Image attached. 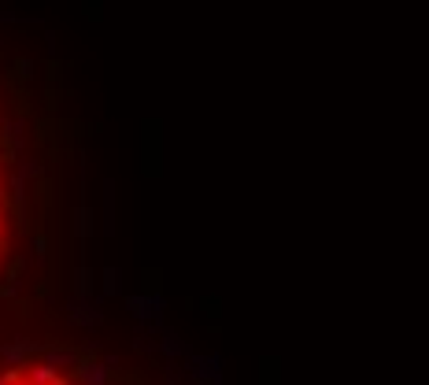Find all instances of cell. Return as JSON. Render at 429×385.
I'll list each match as a JSON object with an SVG mask.
<instances>
[{"instance_id": "1", "label": "cell", "mask_w": 429, "mask_h": 385, "mask_svg": "<svg viewBox=\"0 0 429 385\" xmlns=\"http://www.w3.org/2000/svg\"><path fill=\"white\" fill-rule=\"evenodd\" d=\"M71 378L78 385H111V367L104 360H81Z\"/></svg>"}, {"instance_id": "2", "label": "cell", "mask_w": 429, "mask_h": 385, "mask_svg": "<svg viewBox=\"0 0 429 385\" xmlns=\"http://www.w3.org/2000/svg\"><path fill=\"white\" fill-rule=\"evenodd\" d=\"M45 363L48 367H56V371H78V363H81V352H71V348H45Z\"/></svg>"}, {"instance_id": "3", "label": "cell", "mask_w": 429, "mask_h": 385, "mask_svg": "<svg viewBox=\"0 0 429 385\" xmlns=\"http://www.w3.org/2000/svg\"><path fill=\"white\" fill-rule=\"evenodd\" d=\"M56 378H59V371H56V367H48L45 360L26 367V385H52Z\"/></svg>"}, {"instance_id": "4", "label": "cell", "mask_w": 429, "mask_h": 385, "mask_svg": "<svg viewBox=\"0 0 429 385\" xmlns=\"http://www.w3.org/2000/svg\"><path fill=\"white\" fill-rule=\"evenodd\" d=\"M130 308H134L141 318H156L159 308H163V300L159 297H130Z\"/></svg>"}, {"instance_id": "5", "label": "cell", "mask_w": 429, "mask_h": 385, "mask_svg": "<svg viewBox=\"0 0 429 385\" xmlns=\"http://www.w3.org/2000/svg\"><path fill=\"white\" fill-rule=\"evenodd\" d=\"M115 289H119V270H115V267H108V270H104V293L111 297Z\"/></svg>"}, {"instance_id": "6", "label": "cell", "mask_w": 429, "mask_h": 385, "mask_svg": "<svg viewBox=\"0 0 429 385\" xmlns=\"http://www.w3.org/2000/svg\"><path fill=\"white\" fill-rule=\"evenodd\" d=\"M163 352H171V356H174V352H181L178 337H163Z\"/></svg>"}, {"instance_id": "7", "label": "cell", "mask_w": 429, "mask_h": 385, "mask_svg": "<svg viewBox=\"0 0 429 385\" xmlns=\"http://www.w3.org/2000/svg\"><path fill=\"white\" fill-rule=\"evenodd\" d=\"M0 234H4V219H0Z\"/></svg>"}, {"instance_id": "8", "label": "cell", "mask_w": 429, "mask_h": 385, "mask_svg": "<svg viewBox=\"0 0 429 385\" xmlns=\"http://www.w3.org/2000/svg\"><path fill=\"white\" fill-rule=\"evenodd\" d=\"M23 385H26V381H23Z\"/></svg>"}]
</instances>
